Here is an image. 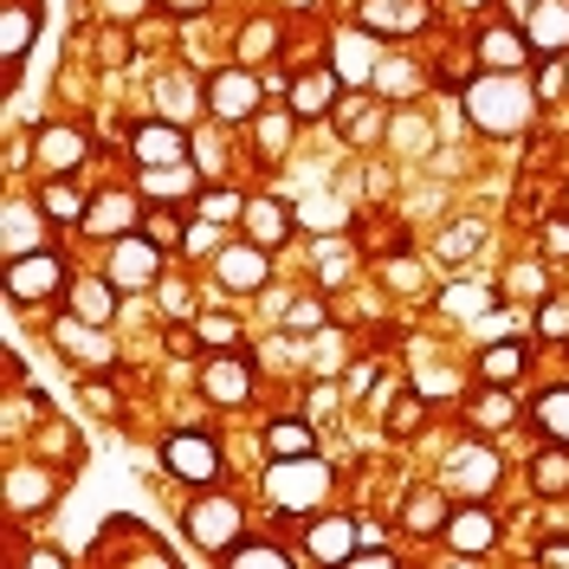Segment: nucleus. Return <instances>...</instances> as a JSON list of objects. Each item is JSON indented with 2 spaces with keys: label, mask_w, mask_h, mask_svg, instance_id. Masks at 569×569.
Returning a JSON list of instances; mask_svg holds the SVG:
<instances>
[{
  "label": "nucleus",
  "mask_w": 569,
  "mask_h": 569,
  "mask_svg": "<svg viewBox=\"0 0 569 569\" xmlns=\"http://www.w3.org/2000/svg\"><path fill=\"white\" fill-rule=\"evenodd\" d=\"M156 272H162V252H156V240H142V233H117L110 279H117V284H149Z\"/></svg>",
  "instance_id": "nucleus-10"
},
{
  "label": "nucleus",
  "mask_w": 569,
  "mask_h": 569,
  "mask_svg": "<svg viewBox=\"0 0 569 569\" xmlns=\"http://www.w3.org/2000/svg\"><path fill=\"white\" fill-rule=\"evenodd\" d=\"M98 330H104V323L66 318V323H59V350H66L71 362H98V369H104V362H110V343L98 337Z\"/></svg>",
  "instance_id": "nucleus-18"
},
{
  "label": "nucleus",
  "mask_w": 569,
  "mask_h": 569,
  "mask_svg": "<svg viewBox=\"0 0 569 569\" xmlns=\"http://www.w3.org/2000/svg\"><path fill=\"white\" fill-rule=\"evenodd\" d=\"M472 252H479V227H472V220H460V227L440 233V259H472Z\"/></svg>",
  "instance_id": "nucleus-30"
},
{
  "label": "nucleus",
  "mask_w": 569,
  "mask_h": 569,
  "mask_svg": "<svg viewBox=\"0 0 569 569\" xmlns=\"http://www.w3.org/2000/svg\"><path fill=\"white\" fill-rule=\"evenodd\" d=\"M460 7H479V0H460Z\"/></svg>",
  "instance_id": "nucleus-50"
},
{
  "label": "nucleus",
  "mask_w": 569,
  "mask_h": 569,
  "mask_svg": "<svg viewBox=\"0 0 569 569\" xmlns=\"http://www.w3.org/2000/svg\"><path fill=\"white\" fill-rule=\"evenodd\" d=\"M284 227H291L284 201H272V194H252V201H247V233L259 240V247H279Z\"/></svg>",
  "instance_id": "nucleus-21"
},
{
  "label": "nucleus",
  "mask_w": 569,
  "mask_h": 569,
  "mask_svg": "<svg viewBox=\"0 0 569 569\" xmlns=\"http://www.w3.org/2000/svg\"><path fill=\"white\" fill-rule=\"evenodd\" d=\"M91 227H104V233H123V220H130V201L123 194H110V201H98V208L84 213Z\"/></svg>",
  "instance_id": "nucleus-34"
},
{
  "label": "nucleus",
  "mask_w": 569,
  "mask_h": 569,
  "mask_svg": "<svg viewBox=\"0 0 569 569\" xmlns=\"http://www.w3.org/2000/svg\"><path fill=\"white\" fill-rule=\"evenodd\" d=\"M305 550H311V563H350V557H356V525L323 518L318 531L305 537Z\"/></svg>",
  "instance_id": "nucleus-16"
},
{
  "label": "nucleus",
  "mask_w": 569,
  "mask_h": 569,
  "mask_svg": "<svg viewBox=\"0 0 569 569\" xmlns=\"http://www.w3.org/2000/svg\"><path fill=\"white\" fill-rule=\"evenodd\" d=\"M208 110H213V117H227V123L252 117V110H259V78H252L247 66L220 71V78L208 84Z\"/></svg>",
  "instance_id": "nucleus-7"
},
{
  "label": "nucleus",
  "mask_w": 569,
  "mask_h": 569,
  "mask_svg": "<svg viewBox=\"0 0 569 569\" xmlns=\"http://www.w3.org/2000/svg\"><path fill=\"white\" fill-rule=\"evenodd\" d=\"M525 39H531V52L557 59V52L569 46V0H543L531 20H525Z\"/></svg>",
  "instance_id": "nucleus-11"
},
{
  "label": "nucleus",
  "mask_w": 569,
  "mask_h": 569,
  "mask_svg": "<svg viewBox=\"0 0 569 569\" xmlns=\"http://www.w3.org/2000/svg\"><path fill=\"white\" fill-rule=\"evenodd\" d=\"M330 71H337V78H343V84H369V78H376V33H369V27H362V33H337L330 39Z\"/></svg>",
  "instance_id": "nucleus-8"
},
{
  "label": "nucleus",
  "mask_w": 569,
  "mask_h": 569,
  "mask_svg": "<svg viewBox=\"0 0 569 569\" xmlns=\"http://www.w3.org/2000/svg\"><path fill=\"white\" fill-rule=\"evenodd\" d=\"M537 427H543L550 440H563V447H569V389H550L543 401H537Z\"/></svg>",
  "instance_id": "nucleus-28"
},
{
  "label": "nucleus",
  "mask_w": 569,
  "mask_h": 569,
  "mask_svg": "<svg viewBox=\"0 0 569 569\" xmlns=\"http://www.w3.org/2000/svg\"><path fill=\"white\" fill-rule=\"evenodd\" d=\"M208 213H213V220H227V213H247V208H240L233 194H208Z\"/></svg>",
  "instance_id": "nucleus-46"
},
{
  "label": "nucleus",
  "mask_w": 569,
  "mask_h": 569,
  "mask_svg": "<svg viewBox=\"0 0 569 569\" xmlns=\"http://www.w3.org/2000/svg\"><path fill=\"white\" fill-rule=\"evenodd\" d=\"M415 427H421V401H401L389 415V433H415Z\"/></svg>",
  "instance_id": "nucleus-40"
},
{
  "label": "nucleus",
  "mask_w": 569,
  "mask_h": 569,
  "mask_svg": "<svg viewBox=\"0 0 569 569\" xmlns=\"http://www.w3.org/2000/svg\"><path fill=\"white\" fill-rule=\"evenodd\" d=\"M537 330H543V337H569V305H543V311H537Z\"/></svg>",
  "instance_id": "nucleus-37"
},
{
  "label": "nucleus",
  "mask_w": 569,
  "mask_h": 569,
  "mask_svg": "<svg viewBox=\"0 0 569 569\" xmlns=\"http://www.w3.org/2000/svg\"><path fill=\"white\" fill-rule=\"evenodd\" d=\"M537 91L518 84V71H486L479 84H466V110H472V123L479 130H525V117H531Z\"/></svg>",
  "instance_id": "nucleus-1"
},
{
  "label": "nucleus",
  "mask_w": 569,
  "mask_h": 569,
  "mask_svg": "<svg viewBox=\"0 0 569 569\" xmlns=\"http://www.w3.org/2000/svg\"><path fill=\"white\" fill-rule=\"evenodd\" d=\"M39 247H46V233L33 227V213L13 201V208H7V259H20V252H39Z\"/></svg>",
  "instance_id": "nucleus-25"
},
{
  "label": "nucleus",
  "mask_w": 569,
  "mask_h": 569,
  "mask_svg": "<svg viewBox=\"0 0 569 569\" xmlns=\"http://www.w3.org/2000/svg\"><path fill=\"white\" fill-rule=\"evenodd\" d=\"M337 71H305V78H291V117H318V110H330V98H337Z\"/></svg>",
  "instance_id": "nucleus-17"
},
{
  "label": "nucleus",
  "mask_w": 569,
  "mask_h": 569,
  "mask_svg": "<svg viewBox=\"0 0 569 569\" xmlns=\"http://www.w3.org/2000/svg\"><path fill=\"white\" fill-rule=\"evenodd\" d=\"M181 156H188V142H181L176 123H142L137 130V162L142 169H176Z\"/></svg>",
  "instance_id": "nucleus-14"
},
{
  "label": "nucleus",
  "mask_w": 569,
  "mask_h": 569,
  "mask_svg": "<svg viewBox=\"0 0 569 569\" xmlns=\"http://www.w3.org/2000/svg\"><path fill=\"white\" fill-rule=\"evenodd\" d=\"M291 7H318V0H291Z\"/></svg>",
  "instance_id": "nucleus-49"
},
{
  "label": "nucleus",
  "mask_w": 569,
  "mask_h": 569,
  "mask_svg": "<svg viewBox=\"0 0 569 569\" xmlns=\"http://www.w3.org/2000/svg\"><path fill=\"white\" fill-rule=\"evenodd\" d=\"M194 337H201V330H181V323H176V330H169V350H176V356H194Z\"/></svg>",
  "instance_id": "nucleus-45"
},
{
  "label": "nucleus",
  "mask_w": 569,
  "mask_h": 569,
  "mask_svg": "<svg viewBox=\"0 0 569 569\" xmlns=\"http://www.w3.org/2000/svg\"><path fill=\"white\" fill-rule=\"evenodd\" d=\"M162 7H176V13H201L208 0H162Z\"/></svg>",
  "instance_id": "nucleus-48"
},
{
  "label": "nucleus",
  "mask_w": 569,
  "mask_h": 569,
  "mask_svg": "<svg viewBox=\"0 0 569 569\" xmlns=\"http://www.w3.org/2000/svg\"><path fill=\"white\" fill-rule=\"evenodd\" d=\"M376 78H382V91H395V98L421 84V71H415V66H382V71H376Z\"/></svg>",
  "instance_id": "nucleus-36"
},
{
  "label": "nucleus",
  "mask_w": 569,
  "mask_h": 569,
  "mask_svg": "<svg viewBox=\"0 0 569 569\" xmlns=\"http://www.w3.org/2000/svg\"><path fill=\"white\" fill-rule=\"evenodd\" d=\"M330 492V466L318 453H305V460H272V479H266V498L279 505V511H311L323 505Z\"/></svg>",
  "instance_id": "nucleus-2"
},
{
  "label": "nucleus",
  "mask_w": 569,
  "mask_h": 569,
  "mask_svg": "<svg viewBox=\"0 0 569 569\" xmlns=\"http://www.w3.org/2000/svg\"><path fill=\"white\" fill-rule=\"evenodd\" d=\"M531 479H537V492H569V460L563 453H543L531 466Z\"/></svg>",
  "instance_id": "nucleus-31"
},
{
  "label": "nucleus",
  "mask_w": 569,
  "mask_h": 569,
  "mask_svg": "<svg viewBox=\"0 0 569 569\" xmlns=\"http://www.w3.org/2000/svg\"><path fill=\"white\" fill-rule=\"evenodd\" d=\"M447 537H453V550H460V557H486V550H492V537H498V525H492V511H486V505H466V511L447 518Z\"/></svg>",
  "instance_id": "nucleus-12"
},
{
  "label": "nucleus",
  "mask_w": 569,
  "mask_h": 569,
  "mask_svg": "<svg viewBox=\"0 0 569 569\" xmlns=\"http://www.w3.org/2000/svg\"><path fill=\"white\" fill-rule=\"evenodd\" d=\"M227 569H291V557H284L279 543H233Z\"/></svg>",
  "instance_id": "nucleus-26"
},
{
  "label": "nucleus",
  "mask_w": 569,
  "mask_h": 569,
  "mask_svg": "<svg viewBox=\"0 0 569 569\" xmlns=\"http://www.w3.org/2000/svg\"><path fill=\"white\" fill-rule=\"evenodd\" d=\"M266 453L272 460H305V453H318V433H311V421H272L266 427Z\"/></svg>",
  "instance_id": "nucleus-22"
},
{
  "label": "nucleus",
  "mask_w": 569,
  "mask_h": 569,
  "mask_svg": "<svg viewBox=\"0 0 569 569\" xmlns=\"http://www.w3.org/2000/svg\"><path fill=\"white\" fill-rule=\"evenodd\" d=\"M52 291H66V266L46 247L7 259V298H13V305H33V298H52Z\"/></svg>",
  "instance_id": "nucleus-3"
},
{
  "label": "nucleus",
  "mask_w": 569,
  "mask_h": 569,
  "mask_svg": "<svg viewBox=\"0 0 569 569\" xmlns=\"http://www.w3.org/2000/svg\"><path fill=\"white\" fill-rule=\"evenodd\" d=\"M537 563H543V569H569V537L543 543V550H537Z\"/></svg>",
  "instance_id": "nucleus-43"
},
{
  "label": "nucleus",
  "mask_w": 569,
  "mask_h": 569,
  "mask_svg": "<svg viewBox=\"0 0 569 569\" xmlns=\"http://www.w3.org/2000/svg\"><path fill=\"white\" fill-rule=\"evenodd\" d=\"M272 52H279V27H272V20H252V27H240V59H247V66L272 59Z\"/></svg>",
  "instance_id": "nucleus-29"
},
{
  "label": "nucleus",
  "mask_w": 569,
  "mask_h": 569,
  "mask_svg": "<svg viewBox=\"0 0 569 569\" xmlns=\"http://www.w3.org/2000/svg\"><path fill=\"white\" fill-rule=\"evenodd\" d=\"M356 20H362L376 39L421 33V27H427V0H362V7H356Z\"/></svg>",
  "instance_id": "nucleus-6"
},
{
  "label": "nucleus",
  "mask_w": 569,
  "mask_h": 569,
  "mask_svg": "<svg viewBox=\"0 0 569 569\" xmlns=\"http://www.w3.org/2000/svg\"><path fill=\"white\" fill-rule=\"evenodd\" d=\"M201 337H208V343H220V350H227V343L240 337V323H233V318H201Z\"/></svg>",
  "instance_id": "nucleus-39"
},
{
  "label": "nucleus",
  "mask_w": 569,
  "mask_h": 569,
  "mask_svg": "<svg viewBox=\"0 0 569 569\" xmlns=\"http://www.w3.org/2000/svg\"><path fill=\"white\" fill-rule=\"evenodd\" d=\"M259 130H266V156H279V149H284V130H291V117H266Z\"/></svg>",
  "instance_id": "nucleus-42"
},
{
  "label": "nucleus",
  "mask_w": 569,
  "mask_h": 569,
  "mask_svg": "<svg viewBox=\"0 0 569 569\" xmlns=\"http://www.w3.org/2000/svg\"><path fill=\"white\" fill-rule=\"evenodd\" d=\"M220 279L233 284V291H252V284L266 279V247H259V240L227 247V252H220Z\"/></svg>",
  "instance_id": "nucleus-20"
},
{
  "label": "nucleus",
  "mask_w": 569,
  "mask_h": 569,
  "mask_svg": "<svg viewBox=\"0 0 569 569\" xmlns=\"http://www.w3.org/2000/svg\"><path fill=\"white\" fill-rule=\"evenodd\" d=\"M201 395L220 401V408H240V401L252 395V369L240 362V356H213L208 369H201Z\"/></svg>",
  "instance_id": "nucleus-9"
},
{
  "label": "nucleus",
  "mask_w": 569,
  "mask_h": 569,
  "mask_svg": "<svg viewBox=\"0 0 569 569\" xmlns=\"http://www.w3.org/2000/svg\"><path fill=\"white\" fill-rule=\"evenodd\" d=\"M318 323H323V305H318V298H298V305L284 311V330H318Z\"/></svg>",
  "instance_id": "nucleus-35"
},
{
  "label": "nucleus",
  "mask_w": 569,
  "mask_h": 569,
  "mask_svg": "<svg viewBox=\"0 0 569 569\" xmlns=\"http://www.w3.org/2000/svg\"><path fill=\"white\" fill-rule=\"evenodd\" d=\"M162 460H169V472H176V479H188V486H208L213 472H220V447H213V433H176V440L162 447Z\"/></svg>",
  "instance_id": "nucleus-4"
},
{
  "label": "nucleus",
  "mask_w": 569,
  "mask_h": 569,
  "mask_svg": "<svg viewBox=\"0 0 569 569\" xmlns=\"http://www.w3.org/2000/svg\"><path fill=\"white\" fill-rule=\"evenodd\" d=\"M563 84H569V78H563V66H543V71H537V84H531V91H537V98H557Z\"/></svg>",
  "instance_id": "nucleus-41"
},
{
  "label": "nucleus",
  "mask_w": 569,
  "mask_h": 569,
  "mask_svg": "<svg viewBox=\"0 0 569 569\" xmlns=\"http://www.w3.org/2000/svg\"><path fill=\"white\" fill-rule=\"evenodd\" d=\"M46 213H52V220H78V213H91V208L78 201L71 181H52V188H46Z\"/></svg>",
  "instance_id": "nucleus-32"
},
{
  "label": "nucleus",
  "mask_w": 569,
  "mask_h": 569,
  "mask_svg": "<svg viewBox=\"0 0 569 569\" xmlns=\"http://www.w3.org/2000/svg\"><path fill=\"white\" fill-rule=\"evenodd\" d=\"M71 318H84V323H110L117 318V279L71 284Z\"/></svg>",
  "instance_id": "nucleus-19"
},
{
  "label": "nucleus",
  "mask_w": 569,
  "mask_h": 569,
  "mask_svg": "<svg viewBox=\"0 0 569 569\" xmlns=\"http://www.w3.org/2000/svg\"><path fill=\"white\" fill-rule=\"evenodd\" d=\"M156 194H162V201H176V194H188V181H181V176H156Z\"/></svg>",
  "instance_id": "nucleus-47"
},
{
  "label": "nucleus",
  "mask_w": 569,
  "mask_h": 569,
  "mask_svg": "<svg viewBox=\"0 0 569 569\" xmlns=\"http://www.w3.org/2000/svg\"><path fill=\"white\" fill-rule=\"evenodd\" d=\"M453 479H466L472 492H486V486H492V453H466V460H453Z\"/></svg>",
  "instance_id": "nucleus-33"
},
{
  "label": "nucleus",
  "mask_w": 569,
  "mask_h": 569,
  "mask_svg": "<svg viewBox=\"0 0 569 569\" xmlns=\"http://www.w3.org/2000/svg\"><path fill=\"white\" fill-rule=\"evenodd\" d=\"M525 59H531V39H525V27H518V33H511V27L479 33V66H486V71H525Z\"/></svg>",
  "instance_id": "nucleus-13"
},
{
  "label": "nucleus",
  "mask_w": 569,
  "mask_h": 569,
  "mask_svg": "<svg viewBox=\"0 0 569 569\" xmlns=\"http://www.w3.org/2000/svg\"><path fill=\"white\" fill-rule=\"evenodd\" d=\"M33 27H39V13L33 7H7V20H0V59H7V78L20 71V59H27V46H33Z\"/></svg>",
  "instance_id": "nucleus-15"
},
{
  "label": "nucleus",
  "mask_w": 569,
  "mask_h": 569,
  "mask_svg": "<svg viewBox=\"0 0 569 569\" xmlns=\"http://www.w3.org/2000/svg\"><path fill=\"white\" fill-rule=\"evenodd\" d=\"M356 569H395V550H356Z\"/></svg>",
  "instance_id": "nucleus-44"
},
{
  "label": "nucleus",
  "mask_w": 569,
  "mask_h": 569,
  "mask_svg": "<svg viewBox=\"0 0 569 569\" xmlns=\"http://www.w3.org/2000/svg\"><path fill=\"white\" fill-rule=\"evenodd\" d=\"M188 537H194L201 550H233V537H240V505H233V498H201V505L188 511Z\"/></svg>",
  "instance_id": "nucleus-5"
},
{
  "label": "nucleus",
  "mask_w": 569,
  "mask_h": 569,
  "mask_svg": "<svg viewBox=\"0 0 569 569\" xmlns=\"http://www.w3.org/2000/svg\"><path fill=\"white\" fill-rule=\"evenodd\" d=\"M78 156H84L78 130H46V137H39V162H46V169H59V176H66Z\"/></svg>",
  "instance_id": "nucleus-24"
},
{
  "label": "nucleus",
  "mask_w": 569,
  "mask_h": 569,
  "mask_svg": "<svg viewBox=\"0 0 569 569\" xmlns=\"http://www.w3.org/2000/svg\"><path fill=\"white\" fill-rule=\"evenodd\" d=\"M401 518H408V531H440L447 525V505H440V492H415L408 505H401Z\"/></svg>",
  "instance_id": "nucleus-27"
},
{
  "label": "nucleus",
  "mask_w": 569,
  "mask_h": 569,
  "mask_svg": "<svg viewBox=\"0 0 569 569\" xmlns=\"http://www.w3.org/2000/svg\"><path fill=\"white\" fill-rule=\"evenodd\" d=\"M479 376H486L492 389L518 382V376H525V350H518V343H492V350L479 356Z\"/></svg>",
  "instance_id": "nucleus-23"
},
{
  "label": "nucleus",
  "mask_w": 569,
  "mask_h": 569,
  "mask_svg": "<svg viewBox=\"0 0 569 569\" xmlns=\"http://www.w3.org/2000/svg\"><path fill=\"white\" fill-rule=\"evenodd\" d=\"M543 252L550 259H569V220H543Z\"/></svg>",
  "instance_id": "nucleus-38"
}]
</instances>
